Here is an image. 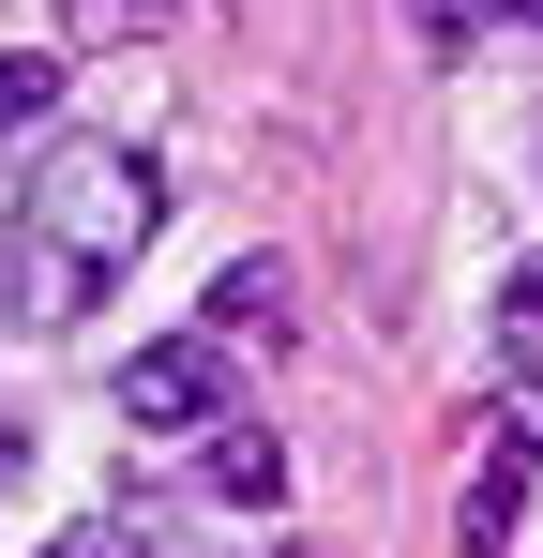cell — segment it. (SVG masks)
Masks as SVG:
<instances>
[{"instance_id":"obj_10","label":"cell","mask_w":543,"mask_h":558,"mask_svg":"<svg viewBox=\"0 0 543 558\" xmlns=\"http://www.w3.org/2000/svg\"><path fill=\"white\" fill-rule=\"evenodd\" d=\"M0 483H15V438H0Z\"/></svg>"},{"instance_id":"obj_2","label":"cell","mask_w":543,"mask_h":558,"mask_svg":"<svg viewBox=\"0 0 543 558\" xmlns=\"http://www.w3.org/2000/svg\"><path fill=\"white\" fill-rule=\"evenodd\" d=\"M121 423H136V438H212V423H227V332L196 317L167 348H136V363H121Z\"/></svg>"},{"instance_id":"obj_3","label":"cell","mask_w":543,"mask_h":558,"mask_svg":"<svg viewBox=\"0 0 543 558\" xmlns=\"http://www.w3.org/2000/svg\"><path fill=\"white\" fill-rule=\"evenodd\" d=\"M468 438H483V453H468V483H452V558H498V544H514V513H529V423L483 408Z\"/></svg>"},{"instance_id":"obj_4","label":"cell","mask_w":543,"mask_h":558,"mask_svg":"<svg viewBox=\"0 0 543 558\" xmlns=\"http://www.w3.org/2000/svg\"><path fill=\"white\" fill-rule=\"evenodd\" d=\"M212 332L242 348V332H287V257H227L212 272Z\"/></svg>"},{"instance_id":"obj_5","label":"cell","mask_w":543,"mask_h":558,"mask_svg":"<svg viewBox=\"0 0 543 558\" xmlns=\"http://www.w3.org/2000/svg\"><path fill=\"white\" fill-rule=\"evenodd\" d=\"M212 498H242V513H272V498H287V453H272V438L242 423V408L212 423Z\"/></svg>"},{"instance_id":"obj_6","label":"cell","mask_w":543,"mask_h":558,"mask_svg":"<svg viewBox=\"0 0 543 558\" xmlns=\"http://www.w3.org/2000/svg\"><path fill=\"white\" fill-rule=\"evenodd\" d=\"M498 363L543 377V257H514V272H498Z\"/></svg>"},{"instance_id":"obj_1","label":"cell","mask_w":543,"mask_h":558,"mask_svg":"<svg viewBox=\"0 0 543 558\" xmlns=\"http://www.w3.org/2000/svg\"><path fill=\"white\" fill-rule=\"evenodd\" d=\"M152 227H167V167L136 136H61L31 167V196H15V317L76 332L90 302L152 257Z\"/></svg>"},{"instance_id":"obj_9","label":"cell","mask_w":543,"mask_h":558,"mask_svg":"<svg viewBox=\"0 0 543 558\" xmlns=\"http://www.w3.org/2000/svg\"><path fill=\"white\" fill-rule=\"evenodd\" d=\"M483 15H529V0H423V31H438V46H468Z\"/></svg>"},{"instance_id":"obj_7","label":"cell","mask_w":543,"mask_h":558,"mask_svg":"<svg viewBox=\"0 0 543 558\" xmlns=\"http://www.w3.org/2000/svg\"><path fill=\"white\" fill-rule=\"evenodd\" d=\"M152 15H167V0H61V31H76V46H121V31H152Z\"/></svg>"},{"instance_id":"obj_8","label":"cell","mask_w":543,"mask_h":558,"mask_svg":"<svg viewBox=\"0 0 543 558\" xmlns=\"http://www.w3.org/2000/svg\"><path fill=\"white\" fill-rule=\"evenodd\" d=\"M46 106H61V61H0V136H15V121H46Z\"/></svg>"},{"instance_id":"obj_11","label":"cell","mask_w":543,"mask_h":558,"mask_svg":"<svg viewBox=\"0 0 543 558\" xmlns=\"http://www.w3.org/2000/svg\"><path fill=\"white\" fill-rule=\"evenodd\" d=\"M529 15H543V0H529Z\"/></svg>"}]
</instances>
